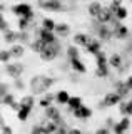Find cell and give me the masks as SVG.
<instances>
[{
    "instance_id": "cell-1",
    "label": "cell",
    "mask_w": 132,
    "mask_h": 134,
    "mask_svg": "<svg viewBox=\"0 0 132 134\" xmlns=\"http://www.w3.org/2000/svg\"><path fill=\"white\" fill-rule=\"evenodd\" d=\"M53 79L47 77V75H34L30 81V89H32V96L35 94H42V92H47L52 87Z\"/></svg>"
},
{
    "instance_id": "cell-2",
    "label": "cell",
    "mask_w": 132,
    "mask_h": 134,
    "mask_svg": "<svg viewBox=\"0 0 132 134\" xmlns=\"http://www.w3.org/2000/svg\"><path fill=\"white\" fill-rule=\"evenodd\" d=\"M60 52H62V45H60V40H57V42H53V44H47L45 49L39 54V55L45 62H52V60H55V59L59 57Z\"/></svg>"
},
{
    "instance_id": "cell-3",
    "label": "cell",
    "mask_w": 132,
    "mask_h": 134,
    "mask_svg": "<svg viewBox=\"0 0 132 134\" xmlns=\"http://www.w3.org/2000/svg\"><path fill=\"white\" fill-rule=\"evenodd\" d=\"M10 12H12V14H15L19 19H20V17H27L30 22H34V19H35V14H34V10H32V7L28 5V3H23V2L12 5L10 7Z\"/></svg>"
},
{
    "instance_id": "cell-4",
    "label": "cell",
    "mask_w": 132,
    "mask_h": 134,
    "mask_svg": "<svg viewBox=\"0 0 132 134\" xmlns=\"http://www.w3.org/2000/svg\"><path fill=\"white\" fill-rule=\"evenodd\" d=\"M39 7L47 12H62L64 5L60 0H39Z\"/></svg>"
},
{
    "instance_id": "cell-5",
    "label": "cell",
    "mask_w": 132,
    "mask_h": 134,
    "mask_svg": "<svg viewBox=\"0 0 132 134\" xmlns=\"http://www.w3.org/2000/svg\"><path fill=\"white\" fill-rule=\"evenodd\" d=\"M97 22V20H95ZM95 32H97V37L99 40H110L114 37V32H112V27H109V25H104V24H99L97 22V27H95Z\"/></svg>"
},
{
    "instance_id": "cell-6",
    "label": "cell",
    "mask_w": 132,
    "mask_h": 134,
    "mask_svg": "<svg viewBox=\"0 0 132 134\" xmlns=\"http://www.w3.org/2000/svg\"><path fill=\"white\" fill-rule=\"evenodd\" d=\"M5 70L12 79L17 81V79H20V75L23 74V65L20 64V62H10V64L5 65Z\"/></svg>"
},
{
    "instance_id": "cell-7",
    "label": "cell",
    "mask_w": 132,
    "mask_h": 134,
    "mask_svg": "<svg viewBox=\"0 0 132 134\" xmlns=\"http://www.w3.org/2000/svg\"><path fill=\"white\" fill-rule=\"evenodd\" d=\"M121 96L117 94V92H107V94L104 96V100L100 102V106L104 107H112V106H117V104H121Z\"/></svg>"
},
{
    "instance_id": "cell-8",
    "label": "cell",
    "mask_w": 132,
    "mask_h": 134,
    "mask_svg": "<svg viewBox=\"0 0 132 134\" xmlns=\"http://www.w3.org/2000/svg\"><path fill=\"white\" fill-rule=\"evenodd\" d=\"M35 35L39 37V39H42L45 44H53V42L59 40V37L55 35V32H49V30H44L42 27L39 29V30H35Z\"/></svg>"
},
{
    "instance_id": "cell-9",
    "label": "cell",
    "mask_w": 132,
    "mask_h": 134,
    "mask_svg": "<svg viewBox=\"0 0 132 134\" xmlns=\"http://www.w3.org/2000/svg\"><path fill=\"white\" fill-rule=\"evenodd\" d=\"M112 32H114V37H115V39H119V40L127 39V35H129V29H127L124 24H121V22L112 27Z\"/></svg>"
},
{
    "instance_id": "cell-10",
    "label": "cell",
    "mask_w": 132,
    "mask_h": 134,
    "mask_svg": "<svg viewBox=\"0 0 132 134\" xmlns=\"http://www.w3.org/2000/svg\"><path fill=\"white\" fill-rule=\"evenodd\" d=\"M129 126H130V119L127 116H124L119 122H115V126H114V132L115 134H124L129 129Z\"/></svg>"
},
{
    "instance_id": "cell-11",
    "label": "cell",
    "mask_w": 132,
    "mask_h": 134,
    "mask_svg": "<svg viewBox=\"0 0 132 134\" xmlns=\"http://www.w3.org/2000/svg\"><path fill=\"white\" fill-rule=\"evenodd\" d=\"M102 8H104V5H102V3L99 2V0H94V2H90V3H89L87 12H89V15L92 17V19H97Z\"/></svg>"
},
{
    "instance_id": "cell-12",
    "label": "cell",
    "mask_w": 132,
    "mask_h": 134,
    "mask_svg": "<svg viewBox=\"0 0 132 134\" xmlns=\"http://www.w3.org/2000/svg\"><path fill=\"white\" fill-rule=\"evenodd\" d=\"M2 39L5 44H10V45H14V44H19V32H15V30H7V32H3L2 34Z\"/></svg>"
},
{
    "instance_id": "cell-13",
    "label": "cell",
    "mask_w": 132,
    "mask_h": 134,
    "mask_svg": "<svg viewBox=\"0 0 132 134\" xmlns=\"http://www.w3.org/2000/svg\"><path fill=\"white\" fill-rule=\"evenodd\" d=\"M89 40H90V37L84 32H79L74 35V45H77V47H87Z\"/></svg>"
},
{
    "instance_id": "cell-14",
    "label": "cell",
    "mask_w": 132,
    "mask_h": 134,
    "mask_svg": "<svg viewBox=\"0 0 132 134\" xmlns=\"http://www.w3.org/2000/svg\"><path fill=\"white\" fill-rule=\"evenodd\" d=\"M72 114L75 116L77 119H89V117L92 116V109L87 107V106H80L79 109H77V111H74Z\"/></svg>"
},
{
    "instance_id": "cell-15",
    "label": "cell",
    "mask_w": 132,
    "mask_h": 134,
    "mask_svg": "<svg viewBox=\"0 0 132 134\" xmlns=\"http://www.w3.org/2000/svg\"><path fill=\"white\" fill-rule=\"evenodd\" d=\"M45 45H47V44H45V42H44L42 39L35 37V39L32 40L30 44H28V47H30V50H32V52H35V54H40V52H42V50L45 49Z\"/></svg>"
},
{
    "instance_id": "cell-16",
    "label": "cell",
    "mask_w": 132,
    "mask_h": 134,
    "mask_svg": "<svg viewBox=\"0 0 132 134\" xmlns=\"http://www.w3.org/2000/svg\"><path fill=\"white\" fill-rule=\"evenodd\" d=\"M100 47H102L100 40H99V39H92V37H90V40H89V44H87V47H85V50H87L89 54H94V55H95L97 52H100Z\"/></svg>"
},
{
    "instance_id": "cell-17",
    "label": "cell",
    "mask_w": 132,
    "mask_h": 134,
    "mask_svg": "<svg viewBox=\"0 0 132 134\" xmlns=\"http://www.w3.org/2000/svg\"><path fill=\"white\" fill-rule=\"evenodd\" d=\"M69 34H70V25L69 24H65V22H60V24H57V27H55V35L59 37H67Z\"/></svg>"
},
{
    "instance_id": "cell-18",
    "label": "cell",
    "mask_w": 132,
    "mask_h": 134,
    "mask_svg": "<svg viewBox=\"0 0 132 134\" xmlns=\"http://www.w3.org/2000/svg\"><path fill=\"white\" fill-rule=\"evenodd\" d=\"M10 54H12V57L14 59H20V57H23V54H25V45H22V44H14V45H10Z\"/></svg>"
},
{
    "instance_id": "cell-19",
    "label": "cell",
    "mask_w": 132,
    "mask_h": 134,
    "mask_svg": "<svg viewBox=\"0 0 132 134\" xmlns=\"http://www.w3.org/2000/svg\"><path fill=\"white\" fill-rule=\"evenodd\" d=\"M55 27H57V22L50 17H44L42 19V29L44 30H49V32H55Z\"/></svg>"
},
{
    "instance_id": "cell-20",
    "label": "cell",
    "mask_w": 132,
    "mask_h": 134,
    "mask_svg": "<svg viewBox=\"0 0 132 134\" xmlns=\"http://www.w3.org/2000/svg\"><path fill=\"white\" fill-rule=\"evenodd\" d=\"M70 65H72V69L75 70V72H79V74L87 72V67H85V64L80 60V59H74V60H70Z\"/></svg>"
},
{
    "instance_id": "cell-21",
    "label": "cell",
    "mask_w": 132,
    "mask_h": 134,
    "mask_svg": "<svg viewBox=\"0 0 132 134\" xmlns=\"http://www.w3.org/2000/svg\"><path fill=\"white\" fill-rule=\"evenodd\" d=\"M114 87H115V92H117L121 97H125V96L130 92V91H129V87L125 86V82H122V81L115 82V84H114Z\"/></svg>"
},
{
    "instance_id": "cell-22",
    "label": "cell",
    "mask_w": 132,
    "mask_h": 134,
    "mask_svg": "<svg viewBox=\"0 0 132 134\" xmlns=\"http://www.w3.org/2000/svg\"><path fill=\"white\" fill-rule=\"evenodd\" d=\"M52 100H55V94H52V92H45V96L39 100V104L44 109H47L49 106H52Z\"/></svg>"
},
{
    "instance_id": "cell-23",
    "label": "cell",
    "mask_w": 132,
    "mask_h": 134,
    "mask_svg": "<svg viewBox=\"0 0 132 134\" xmlns=\"http://www.w3.org/2000/svg\"><path fill=\"white\" fill-rule=\"evenodd\" d=\"M69 111L70 112H74V111H77L80 106H84L82 104V97H79V96H74V97H70V100H69Z\"/></svg>"
},
{
    "instance_id": "cell-24",
    "label": "cell",
    "mask_w": 132,
    "mask_h": 134,
    "mask_svg": "<svg viewBox=\"0 0 132 134\" xmlns=\"http://www.w3.org/2000/svg\"><path fill=\"white\" fill-rule=\"evenodd\" d=\"M70 97H72V96L69 94L67 91H59V92L55 94V100H57L59 104H69Z\"/></svg>"
},
{
    "instance_id": "cell-25",
    "label": "cell",
    "mask_w": 132,
    "mask_h": 134,
    "mask_svg": "<svg viewBox=\"0 0 132 134\" xmlns=\"http://www.w3.org/2000/svg\"><path fill=\"white\" fill-rule=\"evenodd\" d=\"M44 134H55L59 131V126H57L53 121H47V122H44Z\"/></svg>"
},
{
    "instance_id": "cell-26",
    "label": "cell",
    "mask_w": 132,
    "mask_h": 134,
    "mask_svg": "<svg viewBox=\"0 0 132 134\" xmlns=\"http://www.w3.org/2000/svg\"><path fill=\"white\" fill-rule=\"evenodd\" d=\"M95 62H97V67H107L109 65V59H107V55L102 50L95 54Z\"/></svg>"
},
{
    "instance_id": "cell-27",
    "label": "cell",
    "mask_w": 132,
    "mask_h": 134,
    "mask_svg": "<svg viewBox=\"0 0 132 134\" xmlns=\"http://www.w3.org/2000/svg\"><path fill=\"white\" fill-rule=\"evenodd\" d=\"M67 57H69V60H74V59H80L79 47H77V45H69V47H67Z\"/></svg>"
},
{
    "instance_id": "cell-28",
    "label": "cell",
    "mask_w": 132,
    "mask_h": 134,
    "mask_svg": "<svg viewBox=\"0 0 132 134\" xmlns=\"http://www.w3.org/2000/svg\"><path fill=\"white\" fill-rule=\"evenodd\" d=\"M30 42H32L30 34H28L27 30H19V44L27 45V44H30Z\"/></svg>"
},
{
    "instance_id": "cell-29",
    "label": "cell",
    "mask_w": 132,
    "mask_h": 134,
    "mask_svg": "<svg viewBox=\"0 0 132 134\" xmlns=\"http://www.w3.org/2000/svg\"><path fill=\"white\" fill-rule=\"evenodd\" d=\"M109 65L110 67H115V69L121 67L122 65V57L119 55V54H112V55L109 57Z\"/></svg>"
},
{
    "instance_id": "cell-30",
    "label": "cell",
    "mask_w": 132,
    "mask_h": 134,
    "mask_svg": "<svg viewBox=\"0 0 132 134\" xmlns=\"http://www.w3.org/2000/svg\"><path fill=\"white\" fill-rule=\"evenodd\" d=\"M30 111H32V107H28V106H22L20 107V111L17 112V117H19V121H25L28 114H30Z\"/></svg>"
},
{
    "instance_id": "cell-31",
    "label": "cell",
    "mask_w": 132,
    "mask_h": 134,
    "mask_svg": "<svg viewBox=\"0 0 132 134\" xmlns=\"http://www.w3.org/2000/svg\"><path fill=\"white\" fill-rule=\"evenodd\" d=\"M10 59H12V54H10V50H7V49H2V52H0V60H2V64H10Z\"/></svg>"
},
{
    "instance_id": "cell-32",
    "label": "cell",
    "mask_w": 132,
    "mask_h": 134,
    "mask_svg": "<svg viewBox=\"0 0 132 134\" xmlns=\"http://www.w3.org/2000/svg\"><path fill=\"white\" fill-rule=\"evenodd\" d=\"M32 22L27 19V17H20V19L17 20V25H19V30H27L28 25H30Z\"/></svg>"
},
{
    "instance_id": "cell-33",
    "label": "cell",
    "mask_w": 132,
    "mask_h": 134,
    "mask_svg": "<svg viewBox=\"0 0 132 134\" xmlns=\"http://www.w3.org/2000/svg\"><path fill=\"white\" fill-rule=\"evenodd\" d=\"M127 14H129V12H127V8L124 7V5H121V7L117 8V12H115V17H117V20L121 22V20L127 19Z\"/></svg>"
},
{
    "instance_id": "cell-34",
    "label": "cell",
    "mask_w": 132,
    "mask_h": 134,
    "mask_svg": "<svg viewBox=\"0 0 132 134\" xmlns=\"http://www.w3.org/2000/svg\"><path fill=\"white\" fill-rule=\"evenodd\" d=\"M20 104H22V106L34 107V104H35V97H34V96H23L22 100H20Z\"/></svg>"
},
{
    "instance_id": "cell-35",
    "label": "cell",
    "mask_w": 132,
    "mask_h": 134,
    "mask_svg": "<svg viewBox=\"0 0 132 134\" xmlns=\"http://www.w3.org/2000/svg\"><path fill=\"white\" fill-rule=\"evenodd\" d=\"M15 102H17V100H15L14 94H7L5 97H2V104H3V106H9V107H12Z\"/></svg>"
},
{
    "instance_id": "cell-36",
    "label": "cell",
    "mask_w": 132,
    "mask_h": 134,
    "mask_svg": "<svg viewBox=\"0 0 132 134\" xmlns=\"http://www.w3.org/2000/svg\"><path fill=\"white\" fill-rule=\"evenodd\" d=\"M95 75L97 77H107L109 75V67H97Z\"/></svg>"
},
{
    "instance_id": "cell-37",
    "label": "cell",
    "mask_w": 132,
    "mask_h": 134,
    "mask_svg": "<svg viewBox=\"0 0 132 134\" xmlns=\"http://www.w3.org/2000/svg\"><path fill=\"white\" fill-rule=\"evenodd\" d=\"M30 134H44V126L42 124H35L34 127H32Z\"/></svg>"
},
{
    "instance_id": "cell-38",
    "label": "cell",
    "mask_w": 132,
    "mask_h": 134,
    "mask_svg": "<svg viewBox=\"0 0 132 134\" xmlns=\"http://www.w3.org/2000/svg\"><path fill=\"white\" fill-rule=\"evenodd\" d=\"M0 25H2V27H0V29H2V34L7 32V30H10V24L7 22V19L3 15H2V24H0Z\"/></svg>"
},
{
    "instance_id": "cell-39",
    "label": "cell",
    "mask_w": 132,
    "mask_h": 134,
    "mask_svg": "<svg viewBox=\"0 0 132 134\" xmlns=\"http://www.w3.org/2000/svg\"><path fill=\"white\" fill-rule=\"evenodd\" d=\"M7 94H10V92H9V84L3 81L2 82V91H0V96H2V97H5Z\"/></svg>"
},
{
    "instance_id": "cell-40",
    "label": "cell",
    "mask_w": 132,
    "mask_h": 134,
    "mask_svg": "<svg viewBox=\"0 0 132 134\" xmlns=\"http://www.w3.org/2000/svg\"><path fill=\"white\" fill-rule=\"evenodd\" d=\"M125 116L127 117L132 116V100H127L125 102Z\"/></svg>"
},
{
    "instance_id": "cell-41",
    "label": "cell",
    "mask_w": 132,
    "mask_h": 134,
    "mask_svg": "<svg viewBox=\"0 0 132 134\" xmlns=\"http://www.w3.org/2000/svg\"><path fill=\"white\" fill-rule=\"evenodd\" d=\"M95 134H110V129L109 127H99L95 131Z\"/></svg>"
},
{
    "instance_id": "cell-42",
    "label": "cell",
    "mask_w": 132,
    "mask_h": 134,
    "mask_svg": "<svg viewBox=\"0 0 132 134\" xmlns=\"http://www.w3.org/2000/svg\"><path fill=\"white\" fill-rule=\"evenodd\" d=\"M14 86L17 87L19 91H23V87H25V86H23V84H22V81H20V79H17V81H15V84H14Z\"/></svg>"
},
{
    "instance_id": "cell-43",
    "label": "cell",
    "mask_w": 132,
    "mask_h": 134,
    "mask_svg": "<svg viewBox=\"0 0 132 134\" xmlns=\"http://www.w3.org/2000/svg\"><path fill=\"white\" fill-rule=\"evenodd\" d=\"M14 131H12V127H9V126H2V134H12Z\"/></svg>"
},
{
    "instance_id": "cell-44",
    "label": "cell",
    "mask_w": 132,
    "mask_h": 134,
    "mask_svg": "<svg viewBox=\"0 0 132 134\" xmlns=\"http://www.w3.org/2000/svg\"><path fill=\"white\" fill-rule=\"evenodd\" d=\"M69 131H70V129H65L64 126H60V127H59V131H57L55 134H70Z\"/></svg>"
},
{
    "instance_id": "cell-45",
    "label": "cell",
    "mask_w": 132,
    "mask_h": 134,
    "mask_svg": "<svg viewBox=\"0 0 132 134\" xmlns=\"http://www.w3.org/2000/svg\"><path fill=\"white\" fill-rule=\"evenodd\" d=\"M125 86L129 87V91H132V75H129V77L125 79Z\"/></svg>"
},
{
    "instance_id": "cell-46",
    "label": "cell",
    "mask_w": 132,
    "mask_h": 134,
    "mask_svg": "<svg viewBox=\"0 0 132 134\" xmlns=\"http://www.w3.org/2000/svg\"><path fill=\"white\" fill-rule=\"evenodd\" d=\"M119 111H121L122 114L125 116V102H121V104H119Z\"/></svg>"
},
{
    "instance_id": "cell-47",
    "label": "cell",
    "mask_w": 132,
    "mask_h": 134,
    "mask_svg": "<svg viewBox=\"0 0 132 134\" xmlns=\"http://www.w3.org/2000/svg\"><path fill=\"white\" fill-rule=\"evenodd\" d=\"M69 132H70V134H84V132L80 131V129H77V127H72V129H70Z\"/></svg>"
},
{
    "instance_id": "cell-48",
    "label": "cell",
    "mask_w": 132,
    "mask_h": 134,
    "mask_svg": "<svg viewBox=\"0 0 132 134\" xmlns=\"http://www.w3.org/2000/svg\"><path fill=\"white\" fill-rule=\"evenodd\" d=\"M110 126H115V124H114V119H112V117H109V119H107V127H110Z\"/></svg>"
},
{
    "instance_id": "cell-49",
    "label": "cell",
    "mask_w": 132,
    "mask_h": 134,
    "mask_svg": "<svg viewBox=\"0 0 132 134\" xmlns=\"http://www.w3.org/2000/svg\"><path fill=\"white\" fill-rule=\"evenodd\" d=\"M114 3H117V5H122V0H112Z\"/></svg>"
}]
</instances>
